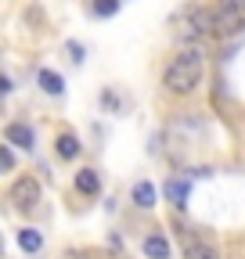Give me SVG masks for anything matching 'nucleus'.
I'll return each mask as SVG.
<instances>
[{"mask_svg":"<svg viewBox=\"0 0 245 259\" xmlns=\"http://www.w3.org/2000/svg\"><path fill=\"white\" fill-rule=\"evenodd\" d=\"M217 8L234 11V15H241V18H245V0H217Z\"/></svg>","mask_w":245,"mask_h":259,"instance_id":"4468645a","label":"nucleus"},{"mask_svg":"<svg viewBox=\"0 0 245 259\" xmlns=\"http://www.w3.org/2000/svg\"><path fill=\"white\" fill-rule=\"evenodd\" d=\"M36 79H40V87H44L47 94H54V97H58V94H65V83H61V76H58V72H51V69H44Z\"/></svg>","mask_w":245,"mask_h":259,"instance_id":"9d476101","label":"nucleus"},{"mask_svg":"<svg viewBox=\"0 0 245 259\" xmlns=\"http://www.w3.org/2000/svg\"><path fill=\"white\" fill-rule=\"evenodd\" d=\"M18 248L22 252H40L44 248V234L36 231V227H22L18 231Z\"/></svg>","mask_w":245,"mask_h":259,"instance_id":"39448f33","label":"nucleus"},{"mask_svg":"<svg viewBox=\"0 0 245 259\" xmlns=\"http://www.w3.org/2000/svg\"><path fill=\"white\" fill-rule=\"evenodd\" d=\"M184 259H220V255L206 241H188V245H184Z\"/></svg>","mask_w":245,"mask_h":259,"instance_id":"0eeeda50","label":"nucleus"},{"mask_svg":"<svg viewBox=\"0 0 245 259\" xmlns=\"http://www.w3.org/2000/svg\"><path fill=\"white\" fill-rule=\"evenodd\" d=\"M4 144H11V148H33V130H29L25 122H11L8 130H4Z\"/></svg>","mask_w":245,"mask_h":259,"instance_id":"7ed1b4c3","label":"nucleus"},{"mask_svg":"<svg viewBox=\"0 0 245 259\" xmlns=\"http://www.w3.org/2000/svg\"><path fill=\"white\" fill-rule=\"evenodd\" d=\"M8 198H11L18 209H36V205H40V184H36L33 177H18V180L11 184V191H8Z\"/></svg>","mask_w":245,"mask_h":259,"instance_id":"f03ea898","label":"nucleus"},{"mask_svg":"<svg viewBox=\"0 0 245 259\" xmlns=\"http://www.w3.org/2000/svg\"><path fill=\"white\" fill-rule=\"evenodd\" d=\"M8 94H11V83H8L4 72H0V97H8Z\"/></svg>","mask_w":245,"mask_h":259,"instance_id":"dca6fc26","label":"nucleus"},{"mask_svg":"<svg viewBox=\"0 0 245 259\" xmlns=\"http://www.w3.org/2000/svg\"><path fill=\"white\" fill-rule=\"evenodd\" d=\"M188 191H191L188 180H170V184H166V198H170L173 205H184V202H188Z\"/></svg>","mask_w":245,"mask_h":259,"instance_id":"6e6552de","label":"nucleus"},{"mask_svg":"<svg viewBox=\"0 0 245 259\" xmlns=\"http://www.w3.org/2000/svg\"><path fill=\"white\" fill-rule=\"evenodd\" d=\"M144 255L148 259H170V241L162 234H148L144 238Z\"/></svg>","mask_w":245,"mask_h":259,"instance_id":"20e7f679","label":"nucleus"},{"mask_svg":"<svg viewBox=\"0 0 245 259\" xmlns=\"http://www.w3.org/2000/svg\"><path fill=\"white\" fill-rule=\"evenodd\" d=\"M69 259H112L105 252H94V248H87V252H69Z\"/></svg>","mask_w":245,"mask_h":259,"instance_id":"2eb2a0df","label":"nucleus"},{"mask_svg":"<svg viewBox=\"0 0 245 259\" xmlns=\"http://www.w3.org/2000/svg\"><path fill=\"white\" fill-rule=\"evenodd\" d=\"M58 155H61V158H76V155H79V141H76L72 134H61V137H58Z\"/></svg>","mask_w":245,"mask_h":259,"instance_id":"9b49d317","label":"nucleus"},{"mask_svg":"<svg viewBox=\"0 0 245 259\" xmlns=\"http://www.w3.org/2000/svg\"><path fill=\"white\" fill-rule=\"evenodd\" d=\"M202 44H184L177 51V58L166 65V72H162V83L170 94H191L198 83H202Z\"/></svg>","mask_w":245,"mask_h":259,"instance_id":"f257e3e1","label":"nucleus"},{"mask_svg":"<svg viewBox=\"0 0 245 259\" xmlns=\"http://www.w3.org/2000/svg\"><path fill=\"white\" fill-rule=\"evenodd\" d=\"M11 169H15V155L8 144H0V173H11Z\"/></svg>","mask_w":245,"mask_h":259,"instance_id":"ddd939ff","label":"nucleus"},{"mask_svg":"<svg viewBox=\"0 0 245 259\" xmlns=\"http://www.w3.org/2000/svg\"><path fill=\"white\" fill-rule=\"evenodd\" d=\"M119 11V0H98L94 4V15L98 18H108V15H115Z\"/></svg>","mask_w":245,"mask_h":259,"instance_id":"f8f14e48","label":"nucleus"},{"mask_svg":"<svg viewBox=\"0 0 245 259\" xmlns=\"http://www.w3.org/2000/svg\"><path fill=\"white\" fill-rule=\"evenodd\" d=\"M0 259H4V238H0Z\"/></svg>","mask_w":245,"mask_h":259,"instance_id":"f3484780","label":"nucleus"},{"mask_svg":"<svg viewBox=\"0 0 245 259\" xmlns=\"http://www.w3.org/2000/svg\"><path fill=\"white\" fill-rule=\"evenodd\" d=\"M76 191L79 194H101V180L94 169H79L76 173Z\"/></svg>","mask_w":245,"mask_h":259,"instance_id":"423d86ee","label":"nucleus"},{"mask_svg":"<svg viewBox=\"0 0 245 259\" xmlns=\"http://www.w3.org/2000/svg\"><path fill=\"white\" fill-rule=\"evenodd\" d=\"M134 202H137L141 209H151V205H155V187H151L148 180L134 184Z\"/></svg>","mask_w":245,"mask_h":259,"instance_id":"1a4fd4ad","label":"nucleus"}]
</instances>
